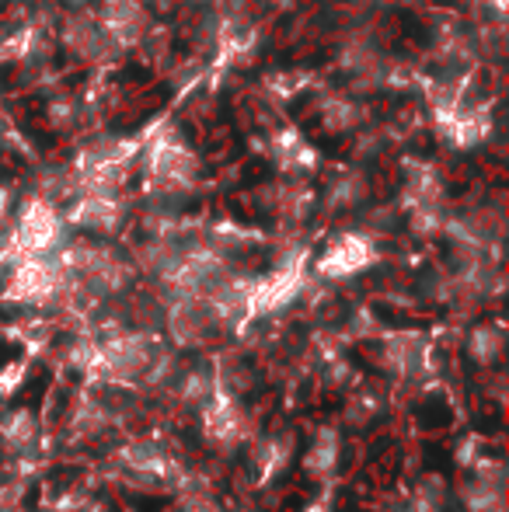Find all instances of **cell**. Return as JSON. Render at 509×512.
I'll return each mask as SVG.
<instances>
[{
  "label": "cell",
  "mask_w": 509,
  "mask_h": 512,
  "mask_svg": "<svg viewBox=\"0 0 509 512\" xmlns=\"http://www.w3.org/2000/svg\"><path fill=\"white\" fill-rule=\"evenodd\" d=\"M189 512H217V509H213L210 502H192V506H189Z\"/></svg>",
  "instance_id": "obj_18"
},
{
  "label": "cell",
  "mask_w": 509,
  "mask_h": 512,
  "mask_svg": "<svg viewBox=\"0 0 509 512\" xmlns=\"http://www.w3.org/2000/svg\"><path fill=\"white\" fill-rule=\"evenodd\" d=\"M67 42L70 49L84 56V60H105V56L116 49L112 35L105 32V25H95L91 18H74L67 25Z\"/></svg>",
  "instance_id": "obj_12"
},
{
  "label": "cell",
  "mask_w": 509,
  "mask_h": 512,
  "mask_svg": "<svg viewBox=\"0 0 509 512\" xmlns=\"http://www.w3.org/2000/svg\"><path fill=\"white\" fill-rule=\"evenodd\" d=\"M384 363L394 377L419 380L429 370V342L419 335H391L384 342Z\"/></svg>",
  "instance_id": "obj_9"
},
{
  "label": "cell",
  "mask_w": 509,
  "mask_h": 512,
  "mask_svg": "<svg viewBox=\"0 0 509 512\" xmlns=\"http://www.w3.org/2000/svg\"><path fill=\"white\" fill-rule=\"evenodd\" d=\"M220 324L224 321L203 297H175L168 310V331L182 349H196V345L210 342Z\"/></svg>",
  "instance_id": "obj_5"
},
{
  "label": "cell",
  "mask_w": 509,
  "mask_h": 512,
  "mask_svg": "<svg viewBox=\"0 0 509 512\" xmlns=\"http://www.w3.org/2000/svg\"><path fill=\"white\" fill-rule=\"evenodd\" d=\"M255 485H269L283 464L290 460V439H279V436H269L255 446Z\"/></svg>",
  "instance_id": "obj_15"
},
{
  "label": "cell",
  "mask_w": 509,
  "mask_h": 512,
  "mask_svg": "<svg viewBox=\"0 0 509 512\" xmlns=\"http://www.w3.org/2000/svg\"><path fill=\"white\" fill-rule=\"evenodd\" d=\"M39 436V425L28 408H0V439H4L7 450L25 453L28 446Z\"/></svg>",
  "instance_id": "obj_13"
},
{
  "label": "cell",
  "mask_w": 509,
  "mask_h": 512,
  "mask_svg": "<svg viewBox=\"0 0 509 512\" xmlns=\"http://www.w3.org/2000/svg\"><path fill=\"white\" fill-rule=\"evenodd\" d=\"M119 464L129 467L133 474H140V478H150V481H175L178 471H182L178 460L171 457L161 443H154V439L126 443L123 450H119Z\"/></svg>",
  "instance_id": "obj_8"
},
{
  "label": "cell",
  "mask_w": 509,
  "mask_h": 512,
  "mask_svg": "<svg viewBox=\"0 0 509 512\" xmlns=\"http://www.w3.org/2000/svg\"><path fill=\"white\" fill-rule=\"evenodd\" d=\"M304 286V262L279 265L276 272H269L265 279L252 283V297H248V317L276 314L290 304Z\"/></svg>",
  "instance_id": "obj_7"
},
{
  "label": "cell",
  "mask_w": 509,
  "mask_h": 512,
  "mask_svg": "<svg viewBox=\"0 0 509 512\" xmlns=\"http://www.w3.org/2000/svg\"><path fill=\"white\" fill-rule=\"evenodd\" d=\"M102 25L116 46H133L147 32V11L140 7V0H109L102 11Z\"/></svg>",
  "instance_id": "obj_10"
},
{
  "label": "cell",
  "mask_w": 509,
  "mask_h": 512,
  "mask_svg": "<svg viewBox=\"0 0 509 512\" xmlns=\"http://www.w3.org/2000/svg\"><path fill=\"white\" fill-rule=\"evenodd\" d=\"M335 467H339V432L335 429H321L314 436L311 450L304 453V471L311 478H332Z\"/></svg>",
  "instance_id": "obj_14"
},
{
  "label": "cell",
  "mask_w": 509,
  "mask_h": 512,
  "mask_svg": "<svg viewBox=\"0 0 509 512\" xmlns=\"http://www.w3.org/2000/svg\"><path fill=\"white\" fill-rule=\"evenodd\" d=\"M304 512H328V506H325V502H314V506H307Z\"/></svg>",
  "instance_id": "obj_19"
},
{
  "label": "cell",
  "mask_w": 509,
  "mask_h": 512,
  "mask_svg": "<svg viewBox=\"0 0 509 512\" xmlns=\"http://www.w3.org/2000/svg\"><path fill=\"white\" fill-rule=\"evenodd\" d=\"M123 220V206L109 196V192H88L84 199H77V206L70 209V223L84 230H116Z\"/></svg>",
  "instance_id": "obj_11"
},
{
  "label": "cell",
  "mask_w": 509,
  "mask_h": 512,
  "mask_svg": "<svg viewBox=\"0 0 509 512\" xmlns=\"http://www.w3.org/2000/svg\"><path fill=\"white\" fill-rule=\"evenodd\" d=\"M25 377H28V363H25V359L0 366V408H4L7 401L14 398V394H18V387L25 384Z\"/></svg>",
  "instance_id": "obj_17"
},
{
  "label": "cell",
  "mask_w": 509,
  "mask_h": 512,
  "mask_svg": "<svg viewBox=\"0 0 509 512\" xmlns=\"http://www.w3.org/2000/svg\"><path fill=\"white\" fill-rule=\"evenodd\" d=\"M199 411H203L199 418H203V432L210 443L231 450V446H238L241 439L248 436V418H245V408L238 405V394L220 384L217 377H213V387L203 405H199Z\"/></svg>",
  "instance_id": "obj_3"
},
{
  "label": "cell",
  "mask_w": 509,
  "mask_h": 512,
  "mask_svg": "<svg viewBox=\"0 0 509 512\" xmlns=\"http://www.w3.org/2000/svg\"><path fill=\"white\" fill-rule=\"evenodd\" d=\"M150 182L157 185V189H185V185L196 182V154H192L189 147H185L182 140H157L154 147H150Z\"/></svg>",
  "instance_id": "obj_6"
},
{
  "label": "cell",
  "mask_w": 509,
  "mask_h": 512,
  "mask_svg": "<svg viewBox=\"0 0 509 512\" xmlns=\"http://www.w3.org/2000/svg\"><path fill=\"white\" fill-rule=\"evenodd\" d=\"M468 352L475 363L489 366L499 359V352H503V331L492 328V324H482V328H475V335H471L468 342Z\"/></svg>",
  "instance_id": "obj_16"
},
{
  "label": "cell",
  "mask_w": 509,
  "mask_h": 512,
  "mask_svg": "<svg viewBox=\"0 0 509 512\" xmlns=\"http://www.w3.org/2000/svg\"><path fill=\"white\" fill-rule=\"evenodd\" d=\"M374 262H377V248L367 234H339L321 251L314 272L321 279H349V276H360Z\"/></svg>",
  "instance_id": "obj_4"
},
{
  "label": "cell",
  "mask_w": 509,
  "mask_h": 512,
  "mask_svg": "<svg viewBox=\"0 0 509 512\" xmlns=\"http://www.w3.org/2000/svg\"><path fill=\"white\" fill-rule=\"evenodd\" d=\"M70 290V279L63 262L53 255H25L11 262V279L4 286L7 304H25V307H46L56 297Z\"/></svg>",
  "instance_id": "obj_1"
},
{
  "label": "cell",
  "mask_w": 509,
  "mask_h": 512,
  "mask_svg": "<svg viewBox=\"0 0 509 512\" xmlns=\"http://www.w3.org/2000/svg\"><path fill=\"white\" fill-rule=\"evenodd\" d=\"M60 248H63V216L46 199H32V203L21 209L18 223H14V234L0 248V262H18L25 255H53Z\"/></svg>",
  "instance_id": "obj_2"
}]
</instances>
